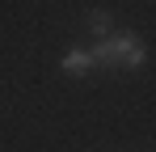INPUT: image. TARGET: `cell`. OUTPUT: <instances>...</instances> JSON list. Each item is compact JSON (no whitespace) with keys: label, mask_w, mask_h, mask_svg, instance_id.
Wrapping results in <instances>:
<instances>
[{"label":"cell","mask_w":156,"mask_h":152,"mask_svg":"<svg viewBox=\"0 0 156 152\" xmlns=\"http://www.w3.org/2000/svg\"><path fill=\"white\" fill-rule=\"evenodd\" d=\"M89 55H93V68H110V72H118V68H131V72H135V68H144V59H148L139 34H131V30L101 38Z\"/></svg>","instance_id":"obj_1"},{"label":"cell","mask_w":156,"mask_h":152,"mask_svg":"<svg viewBox=\"0 0 156 152\" xmlns=\"http://www.w3.org/2000/svg\"><path fill=\"white\" fill-rule=\"evenodd\" d=\"M59 68H63V72H72V76H80V72H89V68H93V55H89V51H68V55H63V63H59Z\"/></svg>","instance_id":"obj_2"},{"label":"cell","mask_w":156,"mask_h":152,"mask_svg":"<svg viewBox=\"0 0 156 152\" xmlns=\"http://www.w3.org/2000/svg\"><path fill=\"white\" fill-rule=\"evenodd\" d=\"M84 25H89V30H93L97 38H110V30H114V21H110V13H105V9H93Z\"/></svg>","instance_id":"obj_3"}]
</instances>
